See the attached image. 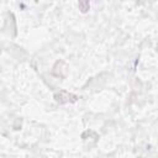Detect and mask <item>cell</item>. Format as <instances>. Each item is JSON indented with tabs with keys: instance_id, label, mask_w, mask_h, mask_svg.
<instances>
[{
	"instance_id": "obj_3",
	"label": "cell",
	"mask_w": 158,
	"mask_h": 158,
	"mask_svg": "<svg viewBox=\"0 0 158 158\" xmlns=\"http://www.w3.org/2000/svg\"><path fill=\"white\" fill-rule=\"evenodd\" d=\"M78 6H79V10H80L81 12H86V11L90 9V4H89V1H79Z\"/></svg>"
},
{
	"instance_id": "obj_1",
	"label": "cell",
	"mask_w": 158,
	"mask_h": 158,
	"mask_svg": "<svg viewBox=\"0 0 158 158\" xmlns=\"http://www.w3.org/2000/svg\"><path fill=\"white\" fill-rule=\"evenodd\" d=\"M54 100L58 102V104H68V102H75L79 98L75 95V94H72V93H68L65 90H62L59 93H56L54 94Z\"/></svg>"
},
{
	"instance_id": "obj_2",
	"label": "cell",
	"mask_w": 158,
	"mask_h": 158,
	"mask_svg": "<svg viewBox=\"0 0 158 158\" xmlns=\"http://www.w3.org/2000/svg\"><path fill=\"white\" fill-rule=\"evenodd\" d=\"M53 74L59 78H64L67 74V64L63 60H57L53 67Z\"/></svg>"
}]
</instances>
